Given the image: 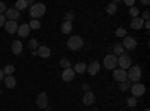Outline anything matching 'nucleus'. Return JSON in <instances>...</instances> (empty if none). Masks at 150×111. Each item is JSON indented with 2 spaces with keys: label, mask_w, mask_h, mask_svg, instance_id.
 <instances>
[{
  "label": "nucleus",
  "mask_w": 150,
  "mask_h": 111,
  "mask_svg": "<svg viewBox=\"0 0 150 111\" xmlns=\"http://www.w3.org/2000/svg\"><path fill=\"white\" fill-rule=\"evenodd\" d=\"M45 12H47V8H45L44 3H33L30 6V17H32V20L41 18Z\"/></svg>",
  "instance_id": "f257e3e1"
},
{
  "label": "nucleus",
  "mask_w": 150,
  "mask_h": 111,
  "mask_svg": "<svg viewBox=\"0 0 150 111\" xmlns=\"http://www.w3.org/2000/svg\"><path fill=\"white\" fill-rule=\"evenodd\" d=\"M146 111H149V110H146Z\"/></svg>",
  "instance_id": "79ce46f5"
},
{
  "label": "nucleus",
  "mask_w": 150,
  "mask_h": 111,
  "mask_svg": "<svg viewBox=\"0 0 150 111\" xmlns=\"http://www.w3.org/2000/svg\"><path fill=\"white\" fill-rule=\"evenodd\" d=\"M5 30L8 32V33H17V30H18V23L17 21H6L5 23Z\"/></svg>",
  "instance_id": "9b49d317"
},
{
  "label": "nucleus",
  "mask_w": 150,
  "mask_h": 111,
  "mask_svg": "<svg viewBox=\"0 0 150 111\" xmlns=\"http://www.w3.org/2000/svg\"><path fill=\"white\" fill-rule=\"evenodd\" d=\"M72 20H74V14H72V12H66V14H65V21L72 23Z\"/></svg>",
  "instance_id": "473e14b6"
},
{
  "label": "nucleus",
  "mask_w": 150,
  "mask_h": 111,
  "mask_svg": "<svg viewBox=\"0 0 150 111\" xmlns=\"http://www.w3.org/2000/svg\"><path fill=\"white\" fill-rule=\"evenodd\" d=\"M123 53H125V48H123V47H122L120 44H117V45L114 47V56H116V57H117V56L120 57V56H122Z\"/></svg>",
  "instance_id": "b1692460"
},
{
  "label": "nucleus",
  "mask_w": 150,
  "mask_h": 111,
  "mask_svg": "<svg viewBox=\"0 0 150 111\" xmlns=\"http://www.w3.org/2000/svg\"><path fill=\"white\" fill-rule=\"evenodd\" d=\"M6 23V18H5V14H0V27H3Z\"/></svg>",
  "instance_id": "c9c22d12"
},
{
  "label": "nucleus",
  "mask_w": 150,
  "mask_h": 111,
  "mask_svg": "<svg viewBox=\"0 0 150 111\" xmlns=\"http://www.w3.org/2000/svg\"><path fill=\"white\" fill-rule=\"evenodd\" d=\"M83 102L86 105H92L95 102V93L93 92H86L84 96H83Z\"/></svg>",
  "instance_id": "f3484780"
},
{
  "label": "nucleus",
  "mask_w": 150,
  "mask_h": 111,
  "mask_svg": "<svg viewBox=\"0 0 150 111\" xmlns=\"http://www.w3.org/2000/svg\"><path fill=\"white\" fill-rule=\"evenodd\" d=\"M17 33H18V36H21V38H26V36H29V33H30L29 24H21V26H18Z\"/></svg>",
  "instance_id": "ddd939ff"
},
{
  "label": "nucleus",
  "mask_w": 150,
  "mask_h": 111,
  "mask_svg": "<svg viewBox=\"0 0 150 111\" xmlns=\"http://www.w3.org/2000/svg\"><path fill=\"white\" fill-rule=\"evenodd\" d=\"M83 45H84V41H83V38H81V36H78V35L71 36V38L68 39V47L71 48L72 51L81 50V48H83Z\"/></svg>",
  "instance_id": "f03ea898"
},
{
  "label": "nucleus",
  "mask_w": 150,
  "mask_h": 111,
  "mask_svg": "<svg viewBox=\"0 0 150 111\" xmlns=\"http://www.w3.org/2000/svg\"><path fill=\"white\" fill-rule=\"evenodd\" d=\"M112 78H114L116 81H128V72L126 71H123V69H114V72H112Z\"/></svg>",
  "instance_id": "6e6552de"
},
{
  "label": "nucleus",
  "mask_w": 150,
  "mask_h": 111,
  "mask_svg": "<svg viewBox=\"0 0 150 111\" xmlns=\"http://www.w3.org/2000/svg\"><path fill=\"white\" fill-rule=\"evenodd\" d=\"M29 47L32 48V51H36L38 48H39V44H38V41H36V39H32V41L29 42Z\"/></svg>",
  "instance_id": "cd10ccee"
},
{
  "label": "nucleus",
  "mask_w": 150,
  "mask_h": 111,
  "mask_svg": "<svg viewBox=\"0 0 150 111\" xmlns=\"http://www.w3.org/2000/svg\"><path fill=\"white\" fill-rule=\"evenodd\" d=\"M3 81H5V86H6L8 89H14L15 86H17V80L14 77H5Z\"/></svg>",
  "instance_id": "6ab92c4d"
},
{
  "label": "nucleus",
  "mask_w": 150,
  "mask_h": 111,
  "mask_svg": "<svg viewBox=\"0 0 150 111\" xmlns=\"http://www.w3.org/2000/svg\"><path fill=\"white\" fill-rule=\"evenodd\" d=\"M131 92H132V96H134V98L143 96V95L146 93V86H144V84H141V83H135V84L132 86Z\"/></svg>",
  "instance_id": "423d86ee"
},
{
  "label": "nucleus",
  "mask_w": 150,
  "mask_h": 111,
  "mask_svg": "<svg viewBox=\"0 0 150 111\" xmlns=\"http://www.w3.org/2000/svg\"><path fill=\"white\" fill-rule=\"evenodd\" d=\"M143 26H144V21L141 20V17H135V18H132V21H131V27H132L134 30H140Z\"/></svg>",
  "instance_id": "2eb2a0df"
},
{
  "label": "nucleus",
  "mask_w": 150,
  "mask_h": 111,
  "mask_svg": "<svg viewBox=\"0 0 150 111\" xmlns=\"http://www.w3.org/2000/svg\"><path fill=\"white\" fill-rule=\"evenodd\" d=\"M128 89H129V83H128V81H123V83L120 84V90H122V92H126Z\"/></svg>",
  "instance_id": "2f4dec72"
},
{
  "label": "nucleus",
  "mask_w": 150,
  "mask_h": 111,
  "mask_svg": "<svg viewBox=\"0 0 150 111\" xmlns=\"http://www.w3.org/2000/svg\"><path fill=\"white\" fill-rule=\"evenodd\" d=\"M5 78V74H3V69H0V81Z\"/></svg>",
  "instance_id": "ea45409f"
},
{
  "label": "nucleus",
  "mask_w": 150,
  "mask_h": 111,
  "mask_svg": "<svg viewBox=\"0 0 150 111\" xmlns=\"http://www.w3.org/2000/svg\"><path fill=\"white\" fill-rule=\"evenodd\" d=\"M125 5H126V6H134L135 5V0H125Z\"/></svg>",
  "instance_id": "e433bc0d"
},
{
  "label": "nucleus",
  "mask_w": 150,
  "mask_h": 111,
  "mask_svg": "<svg viewBox=\"0 0 150 111\" xmlns=\"http://www.w3.org/2000/svg\"><path fill=\"white\" fill-rule=\"evenodd\" d=\"M131 63H132V60H131V57H129L128 54L123 53L120 57H117V65H119L120 69H123V71L129 69V68H131Z\"/></svg>",
  "instance_id": "20e7f679"
},
{
  "label": "nucleus",
  "mask_w": 150,
  "mask_h": 111,
  "mask_svg": "<svg viewBox=\"0 0 150 111\" xmlns=\"http://www.w3.org/2000/svg\"><path fill=\"white\" fill-rule=\"evenodd\" d=\"M74 78H75V72H74V69H72V68H69V69H65L63 72H62V80H63V81H66V83H71Z\"/></svg>",
  "instance_id": "9d476101"
},
{
  "label": "nucleus",
  "mask_w": 150,
  "mask_h": 111,
  "mask_svg": "<svg viewBox=\"0 0 150 111\" xmlns=\"http://www.w3.org/2000/svg\"><path fill=\"white\" fill-rule=\"evenodd\" d=\"M116 36H119V38H125V36H126V30L125 29H117L116 30Z\"/></svg>",
  "instance_id": "7c9ffc66"
},
{
  "label": "nucleus",
  "mask_w": 150,
  "mask_h": 111,
  "mask_svg": "<svg viewBox=\"0 0 150 111\" xmlns=\"http://www.w3.org/2000/svg\"><path fill=\"white\" fill-rule=\"evenodd\" d=\"M86 69H87V66H86L84 63H77V65L74 66V72H75V74H84Z\"/></svg>",
  "instance_id": "4be33fe9"
},
{
  "label": "nucleus",
  "mask_w": 150,
  "mask_h": 111,
  "mask_svg": "<svg viewBox=\"0 0 150 111\" xmlns=\"http://www.w3.org/2000/svg\"><path fill=\"white\" fill-rule=\"evenodd\" d=\"M143 27H146V29L149 30V29H150V21H144V26H143Z\"/></svg>",
  "instance_id": "58836bf2"
},
{
  "label": "nucleus",
  "mask_w": 150,
  "mask_h": 111,
  "mask_svg": "<svg viewBox=\"0 0 150 111\" xmlns=\"http://www.w3.org/2000/svg\"><path fill=\"white\" fill-rule=\"evenodd\" d=\"M36 53H38V56H39V57H44V59H47V57L51 56V50H50L48 47H45V45H42V47L38 48Z\"/></svg>",
  "instance_id": "4468645a"
},
{
  "label": "nucleus",
  "mask_w": 150,
  "mask_h": 111,
  "mask_svg": "<svg viewBox=\"0 0 150 111\" xmlns=\"http://www.w3.org/2000/svg\"><path fill=\"white\" fill-rule=\"evenodd\" d=\"M107 12H108L110 15L116 14V12H117V6H116L114 3H110V5H107Z\"/></svg>",
  "instance_id": "a878e982"
},
{
  "label": "nucleus",
  "mask_w": 150,
  "mask_h": 111,
  "mask_svg": "<svg viewBox=\"0 0 150 111\" xmlns=\"http://www.w3.org/2000/svg\"><path fill=\"white\" fill-rule=\"evenodd\" d=\"M104 66L107 69H116L117 68V57L114 54H108L104 59Z\"/></svg>",
  "instance_id": "39448f33"
},
{
  "label": "nucleus",
  "mask_w": 150,
  "mask_h": 111,
  "mask_svg": "<svg viewBox=\"0 0 150 111\" xmlns=\"http://www.w3.org/2000/svg\"><path fill=\"white\" fill-rule=\"evenodd\" d=\"M29 27H30V30H32V29H35V30L39 29V27H41V21H39V20H32V21L29 23Z\"/></svg>",
  "instance_id": "393cba45"
},
{
  "label": "nucleus",
  "mask_w": 150,
  "mask_h": 111,
  "mask_svg": "<svg viewBox=\"0 0 150 111\" xmlns=\"http://www.w3.org/2000/svg\"><path fill=\"white\" fill-rule=\"evenodd\" d=\"M11 50H12L14 54H21L23 53V44H21V41H14V42H12Z\"/></svg>",
  "instance_id": "a211bd4d"
},
{
  "label": "nucleus",
  "mask_w": 150,
  "mask_h": 111,
  "mask_svg": "<svg viewBox=\"0 0 150 111\" xmlns=\"http://www.w3.org/2000/svg\"><path fill=\"white\" fill-rule=\"evenodd\" d=\"M29 5H27V0H18V2L15 3V9L17 11H23V9H26Z\"/></svg>",
  "instance_id": "5701e85b"
},
{
  "label": "nucleus",
  "mask_w": 150,
  "mask_h": 111,
  "mask_svg": "<svg viewBox=\"0 0 150 111\" xmlns=\"http://www.w3.org/2000/svg\"><path fill=\"white\" fill-rule=\"evenodd\" d=\"M47 105H48V98H47V93L42 92V93H39V96H38V107L47 108Z\"/></svg>",
  "instance_id": "f8f14e48"
},
{
  "label": "nucleus",
  "mask_w": 150,
  "mask_h": 111,
  "mask_svg": "<svg viewBox=\"0 0 150 111\" xmlns=\"http://www.w3.org/2000/svg\"><path fill=\"white\" fill-rule=\"evenodd\" d=\"M128 80L132 83H140L141 81V68L140 66H131L128 72Z\"/></svg>",
  "instance_id": "7ed1b4c3"
},
{
  "label": "nucleus",
  "mask_w": 150,
  "mask_h": 111,
  "mask_svg": "<svg viewBox=\"0 0 150 111\" xmlns=\"http://www.w3.org/2000/svg\"><path fill=\"white\" fill-rule=\"evenodd\" d=\"M0 95H2V90H0Z\"/></svg>",
  "instance_id": "a19ab883"
},
{
  "label": "nucleus",
  "mask_w": 150,
  "mask_h": 111,
  "mask_svg": "<svg viewBox=\"0 0 150 111\" xmlns=\"http://www.w3.org/2000/svg\"><path fill=\"white\" fill-rule=\"evenodd\" d=\"M5 18H8V21H15L17 18H20V11H17L15 8H9L6 9V15Z\"/></svg>",
  "instance_id": "1a4fd4ad"
},
{
  "label": "nucleus",
  "mask_w": 150,
  "mask_h": 111,
  "mask_svg": "<svg viewBox=\"0 0 150 111\" xmlns=\"http://www.w3.org/2000/svg\"><path fill=\"white\" fill-rule=\"evenodd\" d=\"M149 18H150V12H149V11H144L141 20H143V21H149Z\"/></svg>",
  "instance_id": "f704fd0d"
},
{
  "label": "nucleus",
  "mask_w": 150,
  "mask_h": 111,
  "mask_svg": "<svg viewBox=\"0 0 150 111\" xmlns=\"http://www.w3.org/2000/svg\"><path fill=\"white\" fill-rule=\"evenodd\" d=\"M6 9H8L6 3H5V2H0V14H3V12H6Z\"/></svg>",
  "instance_id": "72a5a7b5"
},
{
  "label": "nucleus",
  "mask_w": 150,
  "mask_h": 111,
  "mask_svg": "<svg viewBox=\"0 0 150 111\" xmlns=\"http://www.w3.org/2000/svg\"><path fill=\"white\" fill-rule=\"evenodd\" d=\"M99 68H101V66H99V63H98V62H92V63H90L89 66H87L86 72H89L90 75H96V74L99 72Z\"/></svg>",
  "instance_id": "dca6fc26"
},
{
  "label": "nucleus",
  "mask_w": 150,
  "mask_h": 111,
  "mask_svg": "<svg viewBox=\"0 0 150 111\" xmlns=\"http://www.w3.org/2000/svg\"><path fill=\"white\" fill-rule=\"evenodd\" d=\"M123 48H126V50H135L137 48V39L135 38H131V36H125L123 38V44H122Z\"/></svg>",
  "instance_id": "0eeeda50"
},
{
  "label": "nucleus",
  "mask_w": 150,
  "mask_h": 111,
  "mask_svg": "<svg viewBox=\"0 0 150 111\" xmlns=\"http://www.w3.org/2000/svg\"><path fill=\"white\" fill-rule=\"evenodd\" d=\"M15 72V66L14 65H6L5 69H3V74H5V77H12V74Z\"/></svg>",
  "instance_id": "412c9836"
},
{
  "label": "nucleus",
  "mask_w": 150,
  "mask_h": 111,
  "mask_svg": "<svg viewBox=\"0 0 150 111\" xmlns=\"http://www.w3.org/2000/svg\"><path fill=\"white\" fill-rule=\"evenodd\" d=\"M138 12H140L138 9H137L135 6H132V8L129 9V15H131L132 18H135V17H138Z\"/></svg>",
  "instance_id": "c756f323"
},
{
  "label": "nucleus",
  "mask_w": 150,
  "mask_h": 111,
  "mask_svg": "<svg viewBox=\"0 0 150 111\" xmlns=\"http://www.w3.org/2000/svg\"><path fill=\"white\" fill-rule=\"evenodd\" d=\"M60 65L63 66L65 69H69V68H71V60H68V59H62V60H60Z\"/></svg>",
  "instance_id": "c85d7f7f"
},
{
  "label": "nucleus",
  "mask_w": 150,
  "mask_h": 111,
  "mask_svg": "<svg viewBox=\"0 0 150 111\" xmlns=\"http://www.w3.org/2000/svg\"><path fill=\"white\" fill-rule=\"evenodd\" d=\"M83 89H84V92H90V84H83Z\"/></svg>",
  "instance_id": "4c0bfd02"
},
{
  "label": "nucleus",
  "mask_w": 150,
  "mask_h": 111,
  "mask_svg": "<svg viewBox=\"0 0 150 111\" xmlns=\"http://www.w3.org/2000/svg\"><path fill=\"white\" fill-rule=\"evenodd\" d=\"M126 104H128V107H131V108L137 107V98H134V96L128 98V101H126Z\"/></svg>",
  "instance_id": "bb28decb"
},
{
  "label": "nucleus",
  "mask_w": 150,
  "mask_h": 111,
  "mask_svg": "<svg viewBox=\"0 0 150 111\" xmlns=\"http://www.w3.org/2000/svg\"><path fill=\"white\" fill-rule=\"evenodd\" d=\"M60 32H62V33H65V35H69V33L72 32V23L65 21V23L60 26Z\"/></svg>",
  "instance_id": "aec40b11"
}]
</instances>
